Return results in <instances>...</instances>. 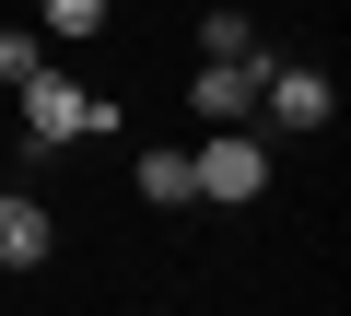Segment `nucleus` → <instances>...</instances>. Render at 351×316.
<instances>
[{"mask_svg": "<svg viewBox=\"0 0 351 316\" xmlns=\"http://www.w3.org/2000/svg\"><path fill=\"white\" fill-rule=\"evenodd\" d=\"M258 82H269V47L246 36L234 59H199V71H188V117H199V129H246V117H258Z\"/></svg>", "mask_w": 351, "mask_h": 316, "instance_id": "3", "label": "nucleus"}, {"mask_svg": "<svg viewBox=\"0 0 351 316\" xmlns=\"http://www.w3.org/2000/svg\"><path fill=\"white\" fill-rule=\"evenodd\" d=\"M141 199H152V211H199V188H188V141H141Z\"/></svg>", "mask_w": 351, "mask_h": 316, "instance_id": "6", "label": "nucleus"}, {"mask_svg": "<svg viewBox=\"0 0 351 316\" xmlns=\"http://www.w3.org/2000/svg\"><path fill=\"white\" fill-rule=\"evenodd\" d=\"M47 246H59L47 199H24V188H0V269H47Z\"/></svg>", "mask_w": 351, "mask_h": 316, "instance_id": "5", "label": "nucleus"}, {"mask_svg": "<svg viewBox=\"0 0 351 316\" xmlns=\"http://www.w3.org/2000/svg\"><path fill=\"white\" fill-rule=\"evenodd\" d=\"M36 59H47V47H36V24H0V82H24Z\"/></svg>", "mask_w": 351, "mask_h": 316, "instance_id": "8", "label": "nucleus"}, {"mask_svg": "<svg viewBox=\"0 0 351 316\" xmlns=\"http://www.w3.org/2000/svg\"><path fill=\"white\" fill-rule=\"evenodd\" d=\"M12 94H24V141H36V152H71V141H94V129H129L106 94H82V82H71V71H47V59H36Z\"/></svg>", "mask_w": 351, "mask_h": 316, "instance_id": "1", "label": "nucleus"}, {"mask_svg": "<svg viewBox=\"0 0 351 316\" xmlns=\"http://www.w3.org/2000/svg\"><path fill=\"white\" fill-rule=\"evenodd\" d=\"M258 117H269V129H328V117H339V82H328V71H304V59H269Z\"/></svg>", "mask_w": 351, "mask_h": 316, "instance_id": "4", "label": "nucleus"}, {"mask_svg": "<svg viewBox=\"0 0 351 316\" xmlns=\"http://www.w3.org/2000/svg\"><path fill=\"white\" fill-rule=\"evenodd\" d=\"M246 36H258V24H246V12H211V24H199V59H234V47H246Z\"/></svg>", "mask_w": 351, "mask_h": 316, "instance_id": "9", "label": "nucleus"}, {"mask_svg": "<svg viewBox=\"0 0 351 316\" xmlns=\"http://www.w3.org/2000/svg\"><path fill=\"white\" fill-rule=\"evenodd\" d=\"M106 0H36V36H94Z\"/></svg>", "mask_w": 351, "mask_h": 316, "instance_id": "7", "label": "nucleus"}, {"mask_svg": "<svg viewBox=\"0 0 351 316\" xmlns=\"http://www.w3.org/2000/svg\"><path fill=\"white\" fill-rule=\"evenodd\" d=\"M188 188H199V211L269 199V141H258V129H199V141H188Z\"/></svg>", "mask_w": 351, "mask_h": 316, "instance_id": "2", "label": "nucleus"}]
</instances>
